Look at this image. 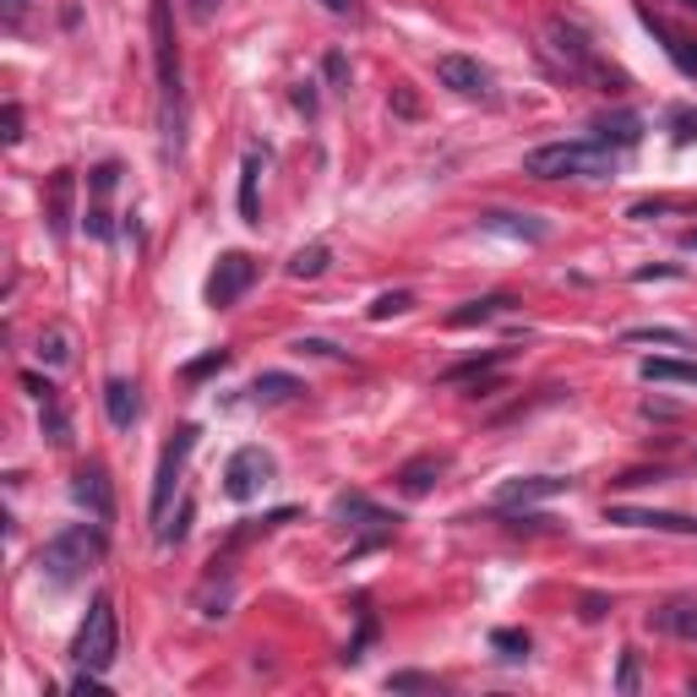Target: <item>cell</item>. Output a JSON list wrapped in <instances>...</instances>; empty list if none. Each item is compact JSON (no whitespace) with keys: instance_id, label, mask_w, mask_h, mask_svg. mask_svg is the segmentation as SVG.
<instances>
[{"instance_id":"6da1fadb","label":"cell","mask_w":697,"mask_h":697,"mask_svg":"<svg viewBox=\"0 0 697 697\" xmlns=\"http://www.w3.org/2000/svg\"><path fill=\"white\" fill-rule=\"evenodd\" d=\"M523 175L534 180H610L616 175V153L599 148L594 137L583 142H545L523 159Z\"/></svg>"},{"instance_id":"7a4b0ae2","label":"cell","mask_w":697,"mask_h":697,"mask_svg":"<svg viewBox=\"0 0 697 697\" xmlns=\"http://www.w3.org/2000/svg\"><path fill=\"white\" fill-rule=\"evenodd\" d=\"M72 659H77V670H93V675H104L121 659V616H115L110 594L93 599V610H88V621H83V632L72 643Z\"/></svg>"},{"instance_id":"3957f363","label":"cell","mask_w":697,"mask_h":697,"mask_svg":"<svg viewBox=\"0 0 697 697\" xmlns=\"http://www.w3.org/2000/svg\"><path fill=\"white\" fill-rule=\"evenodd\" d=\"M99 556H104V523H99V529L72 523V529H61V534L45 545L39 567H45L55 583H77V578H83V567H93Z\"/></svg>"},{"instance_id":"277c9868","label":"cell","mask_w":697,"mask_h":697,"mask_svg":"<svg viewBox=\"0 0 697 697\" xmlns=\"http://www.w3.org/2000/svg\"><path fill=\"white\" fill-rule=\"evenodd\" d=\"M148 28H153V66H159V93H164V126H169V115L180 121V104H186V88H180V45H175V23H169V0H153Z\"/></svg>"},{"instance_id":"5b68a950","label":"cell","mask_w":697,"mask_h":697,"mask_svg":"<svg viewBox=\"0 0 697 697\" xmlns=\"http://www.w3.org/2000/svg\"><path fill=\"white\" fill-rule=\"evenodd\" d=\"M545 39H550V50L567 61V72L572 77H583V83H599V88H616V77L605 72V61L594 55V45L572 28V23H561V17H550L545 23Z\"/></svg>"},{"instance_id":"8992f818","label":"cell","mask_w":697,"mask_h":697,"mask_svg":"<svg viewBox=\"0 0 697 697\" xmlns=\"http://www.w3.org/2000/svg\"><path fill=\"white\" fill-rule=\"evenodd\" d=\"M332 518L355 523V529L366 534L355 550H371V545H382V540H393V534H398V512H388V507L366 502L360 491H355V496H338V502H332Z\"/></svg>"},{"instance_id":"52a82bcc","label":"cell","mask_w":697,"mask_h":697,"mask_svg":"<svg viewBox=\"0 0 697 697\" xmlns=\"http://www.w3.org/2000/svg\"><path fill=\"white\" fill-rule=\"evenodd\" d=\"M251 283H256V262H251L245 251H224V256H218V267H213V278H207V305L229 311Z\"/></svg>"},{"instance_id":"ba28073f","label":"cell","mask_w":697,"mask_h":697,"mask_svg":"<svg viewBox=\"0 0 697 697\" xmlns=\"http://www.w3.org/2000/svg\"><path fill=\"white\" fill-rule=\"evenodd\" d=\"M191 447H197V431L186 426L169 447H164V458H159V474H153V502H148V518L153 523H164V512H169V496H175V480H180V469H186V458H191Z\"/></svg>"},{"instance_id":"9c48e42d","label":"cell","mask_w":697,"mask_h":697,"mask_svg":"<svg viewBox=\"0 0 697 697\" xmlns=\"http://www.w3.org/2000/svg\"><path fill=\"white\" fill-rule=\"evenodd\" d=\"M267 480H273V458H267L262 447H240V453L229 458V469H224V496H229V502H251Z\"/></svg>"},{"instance_id":"30bf717a","label":"cell","mask_w":697,"mask_h":697,"mask_svg":"<svg viewBox=\"0 0 697 697\" xmlns=\"http://www.w3.org/2000/svg\"><path fill=\"white\" fill-rule=\"evenodd\" d=\"M436 83L453 88L458 99H485L491 93V72L480 61H469V55H442L436 61Z\"/></svg>"},{"instance_id":"8fae6325","label":"cell","mask_w":697,"mask_h":697,"mask_svg":"<svg viewBox=\"0 0 697 697\" xmlns=\"http://www.w3.org/2000/svg\"><path fill=\"white\" fill-rule=\"evenodd\" d=\"M72 496H77V507H88V518H93V523H115V491H110V474H104L99 464L77 469Z\"/></svg>"},{"instance_id":"7c38bea8","label":"cell","mask_w":697,"mask_h":697,"mask_svg":"<svg viewBox=\"0 0 697 697\" xmlns=\"http://www.w3.org/2000/svg\"><path fill=\"white\" fill-rule=\"evenodd\" d=\"M605 523H621V529H659V534H697V518H686V512H654V507H610Z\"/></svg>"},{"instance_id":"4fadbf2b","label":"cell","mask_w":697,"mask_h":697,"mask_svg":"<svg viewBox=\"0 0 697 697\" xmlns=\"http://www.w3.org/2000/svg\"><path fill=\"white\" fill-rule=\"evenodd\" d=\"M561 491H572V480H561V474H529V480H507L502 496H496V507L512 512V507H529V502H545V496H561Z\"/></svg>"},{"instance_id":"5bb4252c","label":"cell","mask_w":697,"mask_h":697,"mask_svg":"<svg viewBox=\"0 0 697 697\" xmlns=\"http://www.w3.org/2000/svg\"><path fill=\"white\" fill-rule=\"evenodd\" d=\"M643 28H648V34L664 45V55L675 61V72H681V77H697V39L675 34V28H670L664 17H654V12H643Z\"/></svg>"},{"instance_id":"9a60e30c","label":"cell","mask_w":697,"mask_h":697,"mask_svg":"<svg viewBox=\"0 0 697 697\" xmlns=\"http://www.w3.org/2000/svg\"><path fill=\"white\" fill-rule=\"evenodd\" d=\"M104 415H110V426H115V431H131V426H137V415H142L137 382L110 377V382H104Z\"/></svg>"},{"instance_id":"2e32d148","label":"cell","mask_w":697,"mask_h":697,"mask_svg":"<svg viewBox=\"0 0 697 697\" xmlns=\"http://www.w3.org/2000/svg\"><path fill=\"white\" fill-rule=\"evenodd\" d=\"M648 626H654V632H664V637H686V643H697V599H664V605L648 616Z\"/></svg>"},{"instance_id":"e0dca14e","label":"cell","mask_w":697,"mask_h":697,"mask_svg":"<svg viewBox=\"0 0 697 697\" xmlns=\"http://www.w3.org/2000/svg\"><path fill=\"white\" fill-rule=\"evenodd\" d=\"M594 142H599V148H610V153H621V148H637V142H643V115L621 110V115H605V121H594Z\"/></svg>"},{"instance_id":"ac0fdd59","label":"cell","mask_w":697,"mask_h":697,"mask_svg":"<svg viewBox=\"0 0 697 697\" xmlns=\"http://www.w3.org/2000/svg\"><path fill=\"white\" fill-rule=\"evenodd\" d=\"M72 197H77V175L55 169V180H50V229H55V240L72 235Z\"/></svg>"},{"instance_id":"d6986e66","label":"cell","mask_w":697,"mask_h":697,"mask_svg":"<svg viewBox=\"0 0 697 697\" xmlns=\"http://www.w3.org/2000/svg\"><path fill=\"white\" fill-rule=\"evenodd\" d=\"M480 224L496 229V235H512V240H545V235H550V224H540V218H529V213H502V207L480 213Z\"/></svg>"},{"instance_id":"ffe728a7","label":"cell","mask_w":697,"mask_h":697,"mask_svg":"<svg viewBox=\"0 0 697 697\" xmlns=\"http://www.w3.org/2000/svg\"><path fill=\"white\" fill-rule=\"evenodd\" d=\"M507 305H512L507 294H485V300H469V305H458V311L447 316V327H480V321H496Z\"/></svg>"},{"instance_id":"44dd1931","label":"cell","mask_w":697,"mask_h":697,"mask_svg":"<svg viewBox=\"0 0 697 697\" xmlns=\"http://www.w3.org/2000/svg\"><path fill=\"white\" fill-rule=\"evenodd\" d=\"M436 474H442V458H436V453H426V458H415V464H404V469H398V485H404L409 496H426V491L436 485Z\"/></svg>"},{"instance_id":"7402d4cb","label":"cell","mask_w":697,"mask_h":697,"mask_svg":"<svg viewBox=\"0 0 697 697\" xmlns=\"http://www.w3.org/2000/svg\"><path fill=\"white\" fill-rule=\"evenodd\" d=\"M256 175H262V153H245V164H240V218L245 224H262V213H256Z\"/></svg>"},{"instance_id":"603a6c76","label":"cell","mask_w":697,"mask_h":697,"mask_svg":"<svg viewBox=\"0 0 697 697\" xmlns=\"http://www.w3.org/2000/svg\"><path fill=\"white\" fill-rule=\"evenodd\" d=\"M643 382H686V388H697V360H643Z\"/></svg>"},{"instance_id":"cb8c5ba5","label":"cell","mask_w":697,"mask_h":697,"mask_svg":"<svg viewBox=\"0 0 697 697\" xmlns=\"http://www.w3.org/2000/svg\"><path fill=\"white\" fill-rule=\"evenodd\" d=\"M251 393H256V398H267V404H278V398H294V393H305V388H300L294 377H283V371H262Z\"/></svg>"},{"instance_id":"d4e9b609","label":"cell","mask_w":697,"mask_h":697,"mask_svg":"<svg viewBox=\"0 0 697 697\" xmlns=\"http://www.w3.org/2000/svg\"><path fill=\"white\" fill-rule=\"evenodd\" d=\"M327 262H332V251H327V245H305V251H294L289 273H294V278H321V273H327Z\"/></svg>"},{"instance_id":"484cf974","label":"cell","mask_w":697,"mask_h":697,"mask_svg":"<svg viewBox=\"0 0 697 697\" xmlns=\"http://www.w3.org/2000/svg\"><path fill=\"white\" fill-rule=\"evenodd\" d=\"M507 360V348H491V355H480V360H464V366H447L442 371V382H464V377H485V371H496Z\"/></svg>"},{"instance_id":"4316f807","label":"cell","mask_w":697,"mask_h":697,"mask_svg":"<svg viewBox=\"0 0 697 697\" xmlns=\"http://www.w3.org/2000/svg\"><path fill=\"white\" fill-rule=\"evenodd\" d=\"M626 343H670V348H686L692 338L681 332V327H632V332H621Z\"/></svg>"},{"instance_id":"83f0119b","label":"cell","mask_w":697,"mask_h":697,"mask_svg":"<svg viewBox=\"0 0 697 697\" xmlns=\"http://www.w3.org/2000/svg\"><path fill=\"white\" fill-rule=\"evenodd\" d=\"M371 637H377V616L366 610V616H360V632L348 637V648H343V659H348V664H360V659H366V648H371Z\"/></svg>"},{"instance_id":"f1b7e54d","label":"cell","mask_w":697,"mask_h":697,"mask_svg":"<svg viewBox=\"0 0 697 697\" xmlns=\"http://www.w3.org/2000/svg\"><path fill=\"white\" fill-rule=\"evenodd\" d=\"M491 648H496L502 659H523V654H529V632H512V626H502V632H491Z\"/></svg>"},{"instance_id":"f546056e","label":"cell","mask_w":697,"mask_h":697,"mask_svg":"<svg viewBox=\"0 0 697 697\" xmlns=\"http://www.w3.org/2000/svg\"><path fill=\"white\" fill-rule=\"evenodd\" d=\"M409 305H415V294H409V289L377 294V305H371V321H388V316H398V311H409Z\"/></svg>"},{"instance_id":"4dcf8cb0","label":"cell","mask_w":697,"mask_h":697,"mask_svg":"<svg viewBox=\"0 0 697 697\" xmlns=\"http://www.w3.org/2000/svg\"><path fill=\"white\" fill-rule=\"evenodd\" d=\"M224 366H229V348H207L202 360L186 366V382H202V377H213V371H224Z\"/></svg>"},{"instance_id":"1f68e13d","label":"cell","mask_w":697,"mask_h":697,"mask_svg":"<svg viewBox=\"0 0 697 697\" xmlns=\"http://www.w3.org/2000/svg\"><path fill=\"white\" fill-rule=\"evenodd\" d=\"M637 681H643V659L626 648V654H621V670H616V692H626V697H632V692H637Z\"/></svg>"},{"instance_id":"d6a6232c","label":"cell","mask_w":697,"mask_h":697,"mask_svg":"<svg viewBox=\"0 0 697 697\" xmlns=\"http://www.w3.org/2000/svg\"><path fill=\"white\" fill-rule=\"evenodd\" d=\"M388 686H393V692H442V681H436V675H420V670L388 675Z\"/></svg>"},{"instance_id":"836d02e7","label":"cell","mask_w":697,"mask_h":697,"mask_svg":"<svg viewBox=\"0 0 697 697\" xmlns=\"http://www.w3.org/2000/svg\"><path fill=\"white\" fill-rule=\"evenodd\" d=\"M321 77H327V83L343 93V88H348V61H343L338 50H327V61H321Z\"/></svg>"},{"instance_id":"e575fe53","label":"cell","mask_w":697,"mask_h":697,"mask_svg":"<svg viewBox=\"0 0 697 697\" xmlns=\"http://www.w3.org/2000/svg\"><path fill=\"white\" fill-rule=\"evenodd\" d=\"M39 355H45L50 366H66V360H72V348H66V332H50V338L39 343Z\"/></svg>"},{"instance_id":"d590c367","label":"cell","mask_w":697,"mask_h":697,"mask_svg":"<svg viewBox=\"0 0 697 697\" xmlns=\"http://www.w3.org/2000/svg\"><path fill=\"white\" fill-rule=\"evenodd\" d=\"M0 126H7V131H0V137H7V148H17V142H23V104H7Z\"/></svg>"},{"instance_id":"8d00e7d4","label":"cell","mask_w":697,"mask_h":697,"mask_svg":"<svg viewBox=\"0 0 697 697\" xmlns=\"http://www.w3.org/2000/svg\"><path fill=\"white\" fill-rule=\"evenodd\" d=\"M670 126H675V142H681V148L697 137V115H692V110H675V115H670Z\"/></svg>"},{"instance_id":"74e56055","label":"cell","mask_w":697,"mask_h":697,"mask_svg":"<svg viewBox=\"0 0 697 697\" xmlns=\"http://www.w3.org/2000/svg\"><path fill=\"white\" fill-rule=\"evenodd\" d=\"M218 7H224V0H186V12H191L197 23H213V17H218Z\"/></svg>"},{"instance_id":"f35d334b","label":"cell","mask_w":697,"mask_h":697,"mask_svg":"<svg viewBox=\"0 0 697 697\" xmlns=\"http://www.w3.org/2000/svg\"><path fill=\"white\" fill-rule=\"evenodd\" d=\"M23 388H28V393H34L39 404H50V398H55V388H50L45 377H34V371H23Z\"/></svg>"},{"instance_id":"ab89813d","label":"cell","mask_w":697,"mask_h":697,"mask_svg":"<svg viewBox=\"0 0 697 697\" xmlns=\"http://www.w3.org/2000/svg\"><path fill=\"white\" fill-rule=\"evenodd\" d=\"M294 355H338V348H332L327 338H300V343H294Z\"/></svg>"},{"instance_id":"60d3db41","label":"cell","mask_w":697,"mask_h":697,"mask_svg":"<svg viewBox=\"0 0 697 697\" xmlns=\"http://www.w3.org/2000/svg\"><path fill=\"white\" fill-rule=\"evenodd\" d=\"M332 17H360V0H321Z\"/></svg>"},{"instance_id":"b9f144b4","label":"cell","mask_w":697,"mask_h":697,"mask_svg":"<svg viewBox=\"0 0 697 697\" xmlns=\"http://www.w3.org/2000/svg\"><path fill=\"white\" fill-rule=\"evenodd\" d=\"M294 104H300V110H305V115H316V93H311V83H305V88H300V93H294Z\"/></svg>"},{"instance_id":"7bdbcfd3","label":"cell","mask_w":697,"mask_h":697,"mask_svg":"<svg viewBox=\"0 0 697 697\" xmlns=\"http://www.w3.org/2000/svg\"><path fill=\"white\" fill-rule=\"evenodd\" d=\"M583 616H588V621H599V616H605V599H599V594H588V599H583Z\"/></svg>"},{"instance_id":"ee69618b","label":"cell","mask_w":697,"mask_h":697,"mask_svg":"<svg viewBox=\"0 0 697 697\" xmlns=\"http://www.w3.org/2000/svg\"><path fill=\"white\" fill-rule=\"evenodd\" d=\"M0 7H7V17H17V12L28 7V0H0Z\"/></svg>"},{"instance_id":"f6af8a7d","label":"cell","mask_w":697,"mask_h":697,"mask_svg":"<svg viewBox=\"0 0 697 697\" xmlns=\"http://www.w3.org/2000/svg\"><path fill=\"white\" fill-rule=\"evenodd\" d=\"M681 245H686V251H697V229H686V235H681Z\"/></svg>"},{"instance_id":"bcb514c9","label":"cell","mask_w":697,"mask_h":697,"mask_svg":"<svg viewBox=\"0 0 697 697\" xmlns=\"http://www.w3.org/2000/svg\"><path fill=\"white\" fill-rule=\"evenodd\" d=\"M681 7H686V12H697V0H681Z\"/></svg>"}]
</instances>
